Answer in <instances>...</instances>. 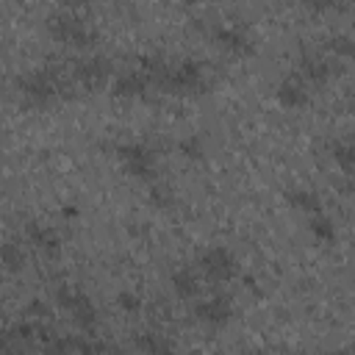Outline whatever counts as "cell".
<instances>
[{
  "label": "cell",
  "mask_w": 355,
  "mask_h": 355,
  "mask_svg": "<svg viewBox=\"0 0 355 355\" xmlns=\"http://www.w3.org/2000/svg\"><path fill=\"white\" fill-rule=\"evenodd\" d=\"M39 349H42V355H78V336L53 333Z\"/></svg>",
  "instance_id": "d6986e66"
},
{
  "label": "cell",
  "mask_w": 355,
  "mask_h": 355,
  "mask_svg": "<svg viewBox=\"0 0 355 355\" xmlns=\"http://www.w3.org/2000/svg\"><path fill=\"white\" fill-rule=\"evenodd\" d=\"M322 355H352V349H347V347H336V349H324Z\"/></svg>",
  "instance_id": "d4e9b609"
},
{
  "label": "cell",
  "mask_w": 355,
  "mask_h": 355,
  "mask_svg": "<svg viewBox=\"0 0 355 355\" xmlns=\"http://www.w3.org/2000/svg\"><path fill=\"white\" fill-rule=\"evenodd\" d=\"M111 72H114V67H111V61L105 55H83V58H78L72 64V80L86 92L103 89L108 83Z\"/></svg>",
  "instance_id": "52a82bcc"
},
{
  "label": "cell",
  "mask_w": 355,
  "mask_h": 355,
  "mask_svg": "<svg viewBox=\"0 0 355 355\" xmlns=\"http://www.w3.org/2000/svg\"><path fill=\"white\" fill-rule=\"evenodd\" d=\"M17 92H19V100L28 108H47L58 97L67 94L61 75L55 69H50V67H36V69L19 75L17 78Z\"/></svg>",
  "instance_id": "7a4b0ae2"
},
{
  "label": "cell",
  "mask_w": 355,
  "mask_h": 355,
  "mask_svg": "<svg viewBox=\"0 0 355 355\" xmlns=\"http://www.w3.org/2000/svg\"><path fill=\"white\" fill-rule=\"evenodd\" d=\"M178 150H180V155H186V158L197 161V158H202V155H205V141H202L197 133H191V136H186V139H180V141H178Z\"/></svg>",
  "instance_id": "44dd1931"
},
{
  "label": "cell",
  "mask_w": 355,
  "mask_h": 355,
  "mask_svg": "<svg viewBox=\"0 0 355 355\" xmlns=\"http://www.w3.org/2000/svg\"><path fill=\"white\" fill-rule=\"evenodd\" d=\"M114 302H116V308H119L122 313H139V311L144 308L141 294H136L133 288H122V291H116Z\"/></svg>",
  "instance_id": "ffe728a7"
},
{
  "label": "cell",
  "mask_w": 355,
  "mask_h": 355,
  "mask_svg": "<svg viewBox=\"0 0 355 355\" xmlns=\"http://www.w3.org/2000/svg\"><path fill=\"white\" fill-rule=\"evenodd\" d=\"M150 78L141 72V69H125L114 78V86H111V94L114 97H144L147 89H150Z\"/></svg>",
  "instance_id": "4fadbf2b"
},
{
  "label": "cell",
  "mask_w": 355,
  "mask_h": 355,
  "mask_svg": "<svg viewBox=\"0 0 355 355\" xmlns=\"http://www.w3.org/2000/svg\"><path fill=\"white\" fill-rule=\"evenodd\" d=\"M327 47H330L333 55H341V58H352V55H355V39L347 36V33H336V36H330Z\"/></svg>",
  "instance_id": "603a6c76"
},
{
  "label": "cell",
  "mask_w": 355,
  "mask_h": 355,
  "mask_svg": "<svg viewBox=\"0 0 355 355\" xmlns=\"http://www.w3.org/2000/svg\"><path fill=\"white\" fill-rule=\"evenodd\" d=\"M197 272L211 283H230L239 275V258L233 255L230 247L214 244L202 250V255L197 258Z\"/></svg>",
  "instance_id": "8992f818"
},
{
  "label": "cell",
  "mask_w": 355,
  "mask_h": 355,
  "mask_svg": "<svg viewBox=\"0 0 355 355\" xmlns=\"http://www.w3.org/2000/svg\"><path fill=\"white\" fill-rule=\"evenodd\" d=\"M211 39L222 47V50H227V53H233V55H250L255 47H252V39L247 36V31L241 28V25H227V22H216L214 28H211Z\"/></svg>",
  "instance_id": "30bf717a"
},
{
  "label": "cell",
  "mask_w": 355,
  "mask_h": 355,
  "mask_svg": "<svg viewBox=\"0 0 355 355\" xmlns=\"http://www.w3.org/2000/svg\"><path fill=\"white\" fill-rule=\"evenodd\" d=\"M172 288H175V294L178 297H197L200 294V272L194 269V266H180V269H175L172 272Z\"/></svg>",
  "instance_id": "2e32d148"
},
{
  "label": "cell",
  "mask_w": 355,
  "mask_h": 355,
  "mask_svg": "<svg viewBox=\"0 0 355 355\" xmlns=\"http://www.w3.org/2000/svg\"><path fill=\"white\" fill-rule=\"evenodd\" d=\"M55 302H58L64 311H69L72 322H75L83 333H89V336L94 333V327H97V322H100V313H97L94 302L89 300V294H86L83 288L64 283V286L55 288Z\"/></svg>",
  "instance_id": "5b68a950"
},
{
  "label": "cell",
  "mask_w": 355,
  "mask_h": 355,
  "mask_svg": "<svg viewBox=\"0 0 355 355\" xmlns=\"http://www.w3.org/2000/svg\"><path fill=\"white\" fill-rule=\"evenodd\" d=\"M133 347L141 355H178V347L172 344V338L158 333V330H141L133 338Z\"/></svg>",
  "instance_id": "5bb4252c"
},
{
  "label": "cell",
  "mask_w": 355,
  "mask_h": 355,
  "mask_svg": "<svg viewBox=\"0 0 355 355\" xmlns=\"http://www.w3.org/2000/svg\"><path fill=\"white\" fill-rule=\"evenodd\" d=\"M139 64H141L139 69L150 78V83L166 94H200L208 92L211 86L208 67L194 58L169 61L164 55H141Z\"/></svg>",
  "instance_id": "6da1fadb"
},
{
  "label": "cell",
  "mask_w": 355,
  "mask_h": 355,
  "mask_svg": "<svg viewBox=\"0 0 355 355\" xmlns=\"http://www.w3.org/2000/svg\"><path fill=\"white\" fill-rule=\"evenodd\" d=\"M194 319L205 327H225L233 319V300L227 294H211L194 305Z\"/></svg>",
  "instance_id": "ba28073f"
},
{
  "label": "cell",
  "mask_w": 355,
  "mask_h": 355,
  "mask_svg": "<svg viewBox=\"0 0 355 355\" xmlns=\"http://www.w3.org/2000/svg\"><path fill=\"white\" fill-rule=\"evenodd\" d=\"M3 263H6L8 272H17V269L25 263L22 244H17V241H6V244H3Z\"/></svg>",
  "instance_id": "7402d4cb"
},
{
  "label": "cell",
  "mask_w": 355,
  "mask_h": 355,
  "mask_svg": "<svg viewBox=\"0 0 355 355\" xmlns=\"http://www.w3.org/2000/svg\"><path fill=\"white\" fill-rule=\"evenodd\" d=\"M116 158H119L122 169L130 178L144 180V183H158V161H155V153L147 144L122 141V144H116Z\"/></svg>",
  "instance_id": "277c9868"
},
{
  "label": "cell",
  "mask_w": 355,
  "mask_h": 355,
  "mask_svg": "<svg viewBox=\"0 0 355 355\" xmlns=\"http://www.w3.org/2000/svg\"><path fill=\"white\" fill-rule=\"evenodd\" d=\"M349 191L355 194V175H352V180H349Z\"/></svg>",
  "instance_id": "4316f807"
},
{
  "label": "cell",
  "mask_w": 355,
  "mask_h": 355,
  "mask_svg": "<svg viewBox=\"0 0 355 355\" xmlns=\"http://www.w3.org/2000/svg\"><path fill=\"white\" fill-rule=\"evenodd\" d=\"M286 200H288V205H291V208H297V211H302V214H308V216H313V214H322V211H324V205H322L319 194H316V191H311V189H291V191H286Z\"/></svg>",
  "instance_id": "e0dca14e"
},
{
  "label": "cell",
  "mask_w": 355,
  "mask_h": 355,
  "mask_svg": "<svg viewBox=\"0 0 355 355\" xmlns=\"http://www.w3.org/2000/svg\"><path fill=\"white\" fill-rule=\"evenodd\" d=\"M275 97L283 108H305L311 103V86L297 72H291V75L280 78V83L275 89Z\"/></svg>",
  "instance_id": "8fae6325"
},
{
  "label": "cell",
  "mask_w": 355,
  "mask_h": 355,
  "mask_svg": "<svg viewBox=\"0 0 355 355\" xmlns=\"http://www.w3.org/2000/svg\"><path fill=\"white\" fill-rule=\"evenodd\" d=\"M308 233L319 244H333L336 241V222L324 211L322 214H313V216H308Z\"/></svg>",
  "instance_id": "ac0fdd59"
},
{
  "label": "cell",
  "mask_w": 355,
  "mask_h": 355,
  "mask_svg": "<svg viewBox=\"0 0 355 355\" xmlns=\"http://www.w3.org/2000/svg\"><path fill=\"white\" fill-rule=\"evenodd\" d=\"M336 61L322 55V53H313V50H302L300 55V69L297 75L308 83V86H324L330 78H336Z\"/></svg>",
  "instance_id": "9c48e42d"
},
{
  "label": "cell",
  "mask_w": 355,
  "mask_h": 355,
  "mask_svg": "<svg viewBox=\"0 0 355 355\" xmlns=\"http://www.w3.org/2000/svg\"><path fill=\"white\" fill-rule=\"evenodd\" d=\"M241 355H269V352L266 349H244Z\"/></svg>",
  "instance_id": "484cf974"
},
{
  "label": "cell",
  "mask_w": 355,
  "mask_h": 355,
  "mask_svg": "<svg viewBox=\"0 0 355 355\" xmlns=\"http://www.w3.org/2000/svg\"><path fill=\"white\" fill-rule=\"evenodd\" d=\"M25 239L28 244L42 252L44 258H55L61 252V236L53 225H44V222H28L25 225Z\"/></svg>",
  "instance_id": "7c38bea8"
},
{
  "label": "cell",
  "mask_w": 355,
  "mask_h": 355,
  "mask_svg": "<svg viewBox=\"0 0 355 355\" xmlns=\"http://www.w3.org/2000/svg\"><path fill=\"white\" fill-rule=\"evenodd\" d=\"M330 158L336 161V166L347 175H355V139L352 136H344V139H333L330 147H327Z\"/></svg>",
  "instance_id": "9a60e30c"
},
{
  "label": "cell",
  "mask_w": 355,
  "mask_h": 355,
  "mask_svg": "<svg viewBox=\"0 0 355 355\" xmlns=\"http://www.w3.org/2000/svg\"><path fill=\"white\" fill-rule=\"evenodd\" d=\"M150 202H153V205H158V208H169V205H172V191H169L166 186L155 183V186H153V191H150Z\"/></svg>",
  "instance_id": "cb8c5ba5"
},
{
  "label": "cell",
  "mask_w": 355,
  "mask_h": 355,
  "mask_svg": "<svg viewBox=\"0 0 355 355\" xmlns=\"http://www.w3.org/2000/svg\"><path fill=\"white\" fill-rule=\"evenodd\" d=\"M47 31L55 42L72 44V47H92L94 39H97L89 19H83V17H78L75 11H67V8L47 17Z\"/></svg>",
  "instance_id": "3957f363"
}]
</instances>
